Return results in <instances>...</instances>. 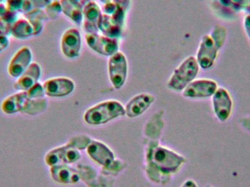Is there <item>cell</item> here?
Wrapping results in <instances>:
<instances>
[{
    "instance_id": "cell-43",
    "label": "cell",
    "mask_w": 250,
    "mask_h": 187,
    "mask_svg": "<svg viewBox=\"0 0 250 187\" xmlns=\"http://www.w3.org/2000/svg\"><path fill=\"white\" fill-rule=\"evenodd\" d=\"M97 187H102L97 186Z\"/></svg>"
},
{
    "instance_id": "cell-26",
    "label": "cell",
    "mask_w": 250,
    "mask_h": 187,
    "mask_svg": "<svg viewBox=\"0 0 250 187\" xmlns=\"http://www.w3.org/2000/svg\"><path fill=\"white\" fill-rule=\"evenodd\" d=\"M48 20L57 19L62 13V6L60 0H53L44 9Z\"/></svg>"
},
{
    "instance_id": "cell-28",
    "label": "cell",
    "mask_w": 250,
    "mask_h": 187,
    "mask_svg": "<svg viewBox=\"0 0 250 187\" xmlns=\"http://www.w3.org/2000/svg\"><path fill=\"white\" fill-rule=\"evenodd\" d=\"M28 97L30 99H40L45 97V90H44L43 85L41 84L40 82L35 83L29 90L26 91Z\"/></svg>"
},
{
    "instance_id": "cell-35",
    "label": "cell",
    "mask_w": 250,
    "mask_h": 187,
    "mask_svg": "<svg viewBox=\"0 0 250 187\" xmlns=\"http://www.w3.org/2000/svg\"><path fill=\"white\" fill-rule=\"evenodd\" d=\"M244 29H245V33H246L247 37H248V41H249L250 44V14L245 17L244 19Z\"/></svg>"
},
{
    "instance_id": "cell-42",
    "label": "cell",
    "mask_w": 250,
    "mask_h": 187,
    "mask_svg": "<svg viewBox=\"0 0 250 187\" xmlns=\"http://www.w3.org/2000/svg\"><path fill=\"white\" fill-rule=\"evenodd\" d=\"M204 187H214L211 186V185H206V186Z\"/></svg>"
},
{
    "instance_id": "cell-31",
    "label": "cell",
    "mask_w": 250,
    "mask_h": 187,
    "mask_svg": "<svg viewBox=\"0 0 250 187\" xmlns=\"http://www.w3.org/2000/svg\"><path fill=\"white\" fill-rule=\"evenodd\" d=\"M24 0H6V4L9 10H13V11H21L22 6H23Z\"/></svg>"
},
{
    "instance_id": "cell-10",
    "label": "cell",
    "mask_w": 250,
    "mask_h": 187,
    "mask_svg": "<svg viewBox=\"0 0 250 187\" xmlns=\"http://www.w3.org/2000/svg\"><path fill=\"white\" fill-rule=\"evenodd\" d=\"M218 87V83L213 79H195L182 91V96L188 99L211 98Z\"/></svg>"
},
{
    "instance_id": "cell-25",
    "label": "cell",
    "mask_w": 250,
    "mask_h": 187,
    "mask_svg": "<svg viewBox=\"0 0 250 187\" xmlns=\"http://www.w3.org/2000/svg\"><path fill=\"white\" fill-rule=\"evenodd\" d=\"M52 0H24L21 11L23 13L35 10H44Z\"/></svg>"
},
{
    "instance_id": "cell-21",
    "label": "cell",
    "mask_w": 250,
    "mask_h": 187,
    "mask_svg": "<svg viewBox=\"0 0 250 187\" xmlns=\"http://www.w3.org/2000/svg\"><path fill=\"white\" fill-rule=\"evenodd\" d=\"M11 36L19 41L32 38L34 36V29L32 23L25 17L19 18L13 23Z\"/></svg>"
},
{
    "instance_id": "cell-4",
    "label": "cell",
    "mask_w": 250,
    "mask_h": 187,
    "mask_svg": "<svg viewBox=\"0 0 250 187\" xmlns=\"http://www.w3.org/2000/svg\"><path fill=\"white\" fill-rule=\"evenodd\" d=\"M86 150L89 157L107 172L117 173L124 168V163L117 160L112 150L101 141L92 140Z\"/></svg>"
},
{
    "instance_id": "cell-41",
    "label": "cell",
    "mask_w": 250,
    "mask_h": 187,
    "mask_svg": "<svg viewBox=\"0 0 250 187\" xmlns=\"http://www.w3.org/2000/svg\"><path fill=\"white\" fill-rule=\"evenodd\" d=\"M6 0H0V3H5Z\"/></svg>"
},
{
    "instance_id": "cell-44",
    "label": "cell",
    "mask_w": 250,
    "mask_h": 187,
    "mask_svg": "<svg viewBox=\"0 0 250 187\" xmlns=\"http://www.w3.org/2000/svg\"><path fill=\"white\" fill-rule=\"evenodd\" d=\"M52 1H53V0H52Z\"/></svg>"
},
{
    "instance_id": "cell-27",
    "label": "cell",
    "mask_w": 250,
    "mask_h": 187,
    "mask_svg": "<svg viewBox=\"0 0 250 187\" xmlns=\"http://www.w3.org/2000/svg\"><path fill=\"white\" fill-rule=\"evenodd\" d=\"M92 139L86 135H77L69 141L68 144L73 145L79 150L86 149Z\"/></svg>"
},
{
    "instance_id": "cell-9",
    "label": "cell",
    "mask_w": 250,
    "mask_h": 187,
    "mask_svg": "<svg viewBox=\"0 0 250 187\" xmlns=\"http://www.w3.org/2000/svg\"><path fill=\"white\" fill-rule=\"evenodd\" d=\"M85 39L88 46L95 52L106 57H111L119 51L118 39L108 38L98 33H86Z\"/></svg>"
},
{
    "instance_id": "cell-30",
    "label": "cell",
    "mask_w": 250,
    "mask_h": 187,
    "mask_svg": "<svg viewBox=\"0 0 250 187\" xmlns=\"http://www.w3.org/2000/svg\"><path fill=\"white\" fill-rule=\"evenodd\" d=\"M13 23L0 18V35L9 38L11 36L12 27Z\"/></svg>"
},
{
    "instance_id": "cell-11",
    "label": "cell",
    "mask_w": 250,
    "mask_h": 187,
    "mask_svg": "<svg viewBox=\"0 0 250 187\" xmlns=\"http://www.w3.org/2000/svg\"><path fill=\"white\" fill-rule=\"evenodd\" d=\"M33 54L29 46L21 47L9 62L7 65V73L10 77L17 79L20 77L25 70L33 62Z\"/></svg>"
},
{
    "instance_id": "cell-7",
    "label": "cell",
    "mask_w": 250,
    "mask_h": 187,
    "mask_svg": "<svg viewBox=\"0 0 250 187\" xmlns=\"http://www.w3.org/2000/svg\"><path fill=\"white\" fill-rule=\"evenodd\" d=\"M213 113L220 122H227L233 110V100L231 94L225 87L219 86L211 97Z\"/></svg>"
},
{
    "instance_id": "cell-23",
    "label": "cell",
    "mask_w": 250,
    "mask_h": 187,
    "mask_svg": "<svg viewBox=\"0 0 250 187\" xmlns=\"http://www.w3.org/2000/svg\"><path fill=\"white\" fill-rule=\"evenodd\" d=\"M48 104V100L45 99V97L40 99L29 98L23 113L31 115V116L40 114L46 110Z\"/></svg>"
},
{
    "instance_id": "cell-18",
    "label": "cell",
    "mask_w": 250,
    "mask_h": 187,
    "mask_svg": "<svg viewBox=\"0 0 250 187\" xmlns=\"http://www.w3.org/2000/svg\"><path fill=\"white\" fill-rule=\"evenodd\" d=\"M29 97L26 92H18L4 99L1 104V109L6 114L23 113Z\"/></svg>"
},
{
    "instance_id": "cell-13",
    "label": "cell",
    "mask_w": 250,
    "mask_h": 187,
    "mask_svg": "<svg viewBox=\"0 0 250 187\" xmlns=\"http://www.w3.org/2000/svg\"><path fill=\"white\" fill-rule=\"evenodd\" d=\"M42 85L45 96L55 98L67 97L73 93L76 88L74 82L65 77L51 78Z\"/></svg>"
},
{
    "instance_id": "cell-6",
    "label": "cell",
    "mask_w": 250,
    "mask_h": 187,
    "mask_svg": "<svg viewBox=\"0 0 250 187\" xmlns=\"http://www.w3.org/2000/svg\"><path fill=\"white\" fill-rule=\"evenodd\" d=\"M108 69L112 86L116 89H122L126 82L128 73L127 60L125 54L119 51L109 57Z\"/></svg>"
},
{
    "instance_id": "cell-3",
    "label": "cell",
    "mask_w": 250,
    "mask_h": 187,
    "mask_svg": "<svg viewBox=\"0 0 250 187\" xmlns=\"http://www.w3.org/2000/svg\"><path fill=\"white\" fill-rule=\"evenodd\" d=\"M200 69L195 57L189 56L175 69L167 82V88L175 92H182L196 79Z\"/></svg>"
},
{
    "instance_id": "cell-14",
    "label": "cell",
    "mask_w": 250,
    "mask_h": 187,
    "mask_svg": "<svg viewBox=\"0 0 250 187\" xmlns=\"http://www.w3.org/2000/svg\"><path fill=\"white\" fill-rule=\"evenodd\" d=\"M154 96L148 93L137 94L128 101L125 105V116L130 119L144 114L154 103Z\"/></svg>"
},
{
    "instance_id": "cell-1",
    "label": "cell",
    "mask_w": 250,
    "mask_h": 187,
    "mask_svg": "<svg viewBox=\"0 0 250 187\" xmlns=\"http://www.w3.org/2000/svg\"><path fill=\"white\" fill-rule=\"evenodd\" d=\"M146 161L147 170H151L148 172V176L156 170L167 176L179 171L187 160L182 154L163 145H156L155 143L153 142L148 146Z\"/></svg>"
},
{
    "instance_id": "cell-2",
    "label": "cell",
    "mask_w": 250,
    "mask_h": 187,
    "mask_svg": "<svg viewBox=\"0 0 250 187\" xmlns=\"http://www.w3.org/2000/svg\"><path fill=\"white\" fill-rule=\"evenodd\" d=\"M125 116V108L121 103L107 100L87 109L83 115V120L87 125L99 126Z\"/></svg>"
},
{
    "instance_id": "cell-36",
    "label": "cell",
    "mask_w": 250,
    "mask_h": 187,
    "mask_svg": "<svg viewBox=\"0 0 250 187\" xmlns=\"http://www.w3.org/2000/svg\"><path fill=\"white\" fill-rule=\"evenodd\" d=\"M181 187H198L196 182L192 179H187Z\"/></svg>"
},
{
    "instance_id": "cell-29",
    "label": "cell",
    "mask_w": 250,
    "mask_h": 187,
    "mask_svg": "<svg viewBox=\"0 0 250 187\" xmlns=\"http://www.w3.org/2000/svg\"><path fill=\"white\" fill-rule=\"evenodd\" d=\"M229 6L250 14V0H229Z\"/></svg>"
},
{
    "instance_id": "cell-12",
    "label": "cell",
    "mask_w": 250,
    "mask_h": 187,
    "mask_svg": "<svg viewBox=\"0 0 250 187\" xmlns=\"http://www.w3.org/2000/svg\"><path fill=\"white\" fill-rule=\"evenodd\" d=\"M82 40L77 29L70 28L63 33L60 41V48L64 57L69 59L79 57L82 51Z\"/></svg>"
},
{
    "instance_id": "cell-5",
    "label": "cell",
    "mask_w": 250,
    "mask_h": 187,
    "mask_svg": "<svg viewBox=\"0 0 250 187\" xmlns=\"http://www.w3.org/2000/svg\"><path fill=\"white\" fill-rule=\"evenodd\" d=\"M82 158L80 150L70 144L53 148L47 153L45 162L49 167L60 165H71L77 163Z\"/></svg>"
},
{
    "instance_id": "cell-40",
    "label": "cell",
    "mask_w": 250,
    "mask_h": 187,
    "mask_svg": "<svg viewBox=\"0 0 250 187\" xmlns=\"http://www.w3.org/2000/svg\"><path fill=\"white\" fill-rule=\"evenodd\" d=\"M112 1V0H100V1L101 2L104 3V4H105V3L108 2V1Z\"/></svg>"
},
{
    "instance_id": "cell-24",
    "label": "cell",
    "mask_w": 250,
    "mask_h": 187,
    "mask_svg": "<svg viewBox=\"0 0 250 187\" xmlns=\"http://www.w3.org/2000/svg\"><path fill=\"white\" fill-rule=\"evenodd\" d=\"M211 39L215 43L219 50L222 49L224 46L227 39V29L223 25L214 24L209 34Z\"/></svg>"
},
{
    "instance_id": "cell-39",
    "label": "cell",
    "mask_w": 250,
    "mask_h": 187,
    "mask_svg": "<svg viewBox=\"0 0 250 187\" xmlns=\"http://www.w3.org/2000/svg\"><path fill=\"white\" fill-rule=\"evenodd\" d=\"M74 1L79 3V4H81V5L83 7L86 4H87L88 3L90 2L91 0H74Z\"/></svg>"
},
{
    "instance_id": "cell-32",
    "label": "cell",
    "mask_w": 250,
    "mask_h": 187,
    "mask_svg": "<svg viewBox=\"0 0 250 187\" xmlns=\"http://www.w3.org/2000/svg\"><path fill=\"white\" fill-rule=\"evenodd\" d=\"M117 8H118V7L112 1H108V2L105 3L104 4V7H103L102 9L103 13L111 16L113 13H115Z\"/></svg>"
},
{
    "instance_id": "cell-22",
    "label": "cell",
    "mask_w": 250,
    "mask_h": 187,
    "mask_svg": "<svg viewBox=\"0 0 250 187\" xmlns=\"http://www.w3.org/2000/svg\"><path fill=\"white\" fill-rule=\"evenodd\" d=\"M23 16L32 23L34 36H38L43 30L44 22L48 20L44 10H35L23 13Z\"/></svg>"
},
{
    "instance_id": "cell-15",
    "label": "cell",
    "mask_w": 250,
    "mask_h": 187,
    "mask_svg": "<svg viewBox=\"0 0 250 187\" xmlns=\"http://www.w3.org/2000/svg\"><path fill=\"white\" fill-rule=\"evenodd\" d=\"M42 76V68L38 62H33L24 73L16 79L13 87L17 92H26L39 82Z\"/></svg>"
},
{
    "instance_id": "cell-38",
    "label": "cell",
    "mask_w": 250,
    "mask_h": 187,
    "mask_svg": "<svg viewBox=\"0 0 250 187\" xmlns=\"http://www.w3.org/2000/svg\"><path fill=\"white\" fill-rule=\"evenodd\" d=\"M7 10L8 8L6 3H0V18L2 17L7 13Z\"/></svg>"
},
{
    "instance_id": "cell-19",
    "label": "cell",
    "mask_w": 250,
    "mask_h": 187,
    "mask_svg": "<svg viewBox=\"0 0 250 187\" xmlns=\"http://www.w3.org/2000/svg\"><path fill=\"white\" fill-rule=\"evenodd\" d=\"M123 27L124 26H121L118 22L116 21L112 16L102 13L98 22V28L102 32L103 35L118 39L123 33Z\"/></svg>"
},
{
    "instance_id": "cell-33",
    "label": "cell",
    "mask_w": 250,
    "mask_h": 187,
    "mask_svg": "<svg viewBox=\"0 0 250 187\" xmlns=\"http://www.w3.org/2000/svg\"><path fill=\"white\" fill-rule=\"evenodd\" d=\"M10 45L9 38L0 35V54L5 51Z\"/></svg>"
},
{
    "instance_id": "cell-17",
    "label": "cell",
    "mask_w": 250,
    "mask_h": 187,
    "mask_svg": "<svg viewBox=\"0 0 250 187\" xmlns=\"http://www.w3.org/2000/svg\"><path fill=\"white\" fill-rule=\"evenodd\" d=\"M83 29L86 33H98V22L102 15L101 8L95 1H91L83 7Z\"/></svg>"
},
{
    "instance_id": "cell-20",
    "label": "cell",
    "mask_w": 250,
    "mask_h": 187,
    "mask_svg": "<svg viewBox=\"0 0 250 187\" xmlns=\"http://www.w3.org/2000/svg\"><path fill=\"white\" fill-rule=\"evenodd\" d=\"M62 13L78 26L83 23V7L74 0H60Z\"/></svg>"
},
{
    "instance_id": "cell-8",
    "label": "cell",
    "mask_w": 250,
    "mask_h": 187,
    "mask_svg": "<svg viewBox=\"0 0 250 187\" xmlns=\"http://www.w3.org/2000/svg\"><path fill=\"white\" fill-rule=\"evenodd\" d=\"M220 50L216 46L209 35H205L201 38L197 51V62L200 68L204 70H209L214 66Z\"/></svg>"
},
{
    "instance_id": "cell-16",
    "label": "cell",
    "mask_w": 250,
    "mask_h": 187,
    "mask_svg": "<svg viewBox=\"0 0 250 187\" xmlns=\"http://www.w3.org/2000/svg\"><path fill=\"white\" fill-rule=\"evenodd\" d=\"M51 179L61 185H74L80 181V175L76 169L70 167V165L50 167Z\"/></svg>"
},
{
    "instance_id": "cell-34",
    "label": "cell",
    "mask_w": 250,
    "mask_h": 187,
    "mask_svg": "<svg viewBox=\"0 0 250 187\" xmlns=\"http://www.w3.org/2000/svg\"><path fill=\"white\" fill-rule=\"evenodd\" d=\"M113 2L120 8L126 12L130 4V0H112Z\"/></svg>"
},
{
    "instance_id": "cell-37",
    "label": "cell",
    "mask_w": 250,
    "mask_h": 187,
    "mask_svg": "<svg viewBox=\"0 0 250 187\" xmlns=\"http://www.w3.org/2000/svg\"><path fill=\"white\" fill-rule=\"evenodd\" d=\"M241 122H242V126H243L244 127L246 128V129L250 131V116L243 118V119L241 120Z\"/></svg>"
}]
</instances>
